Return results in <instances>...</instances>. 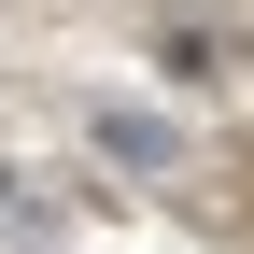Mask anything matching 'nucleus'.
I'll return each mask as SVG.
<instances>
[{"mask_svg": "<svg viewBox=\"0 0 254 254\" xmlns=\"http://www.w3.org/2000/svg\"><path fill=\"white\" fill-rule=\"evenodd\" d=\"M99 141H113V155H127V170H170V155H184V141H170V127H155V113H127V99H113V113H99Z\"/></svg>", "mask_w": 254, "mask_h": 254, "instance_id": "1", "label": "nucleus"}]
</instances>
